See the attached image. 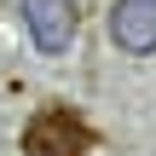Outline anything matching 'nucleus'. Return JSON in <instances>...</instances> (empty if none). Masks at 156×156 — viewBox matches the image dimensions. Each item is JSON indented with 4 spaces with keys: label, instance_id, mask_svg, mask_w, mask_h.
<instances>
[{
    "label": "nucleus",
    "instance_id": "nucleus-1",
    "mask_svg": "<svg viewBox=\"0 0 156 156\" xmlns=\"http://www.w3.org/2000/svg\"><path fill=\"white\" fill-rule=\"evenodd\" d=\"M23 151H29V156H87V151H93V127H87L69 104H46V110L29 116Z\"/></svg>",
    "mask_w": 156,
    "mask_h": 156
},
{
    "label": "nucleus",
    "instance_id": "nucleus-2",
    "mask_svg": "<svg viewBox=\"0 0 156 156\" xmlns=\"http://www.w3.org/2000/svg\"><path fill=\"white\" fill-rule=\"evenodd\" d=\"M23 29H29V41H35L41 58L69 52V41H75V29H81L75 0H23Z\"/></svg>",
    "mask_w": 156,
    "mask_h": 156
},
{
    "label": "nucleus",
    "instance_id": "nucleus-3",
    "mask_svg": "<svg viewBox=\"0 0 156 156\" xmlns=\"http://www.w3.org/2000/svg\"><path fill=\"white\" fill-rule=\"evenodd\" d=\"M110 41L127 58H151L156 52V0H116L110 6Z\"/></svg>",
    "mask_w": 156,
    "mask_h": 156
}]
</instances>
